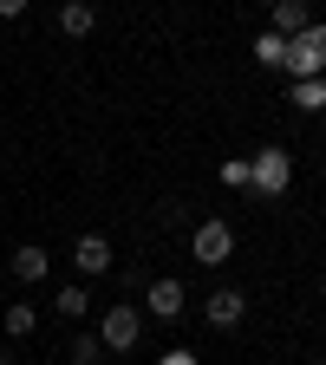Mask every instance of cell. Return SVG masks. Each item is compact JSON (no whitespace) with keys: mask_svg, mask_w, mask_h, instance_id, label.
<instances>
[{"mask_svg":"<svg viewBox=\"0 0 326 365\" xmlns=\"http://www.w3.org/2000/svg\"><path fill=\"white\" fill-rule=\"evenodd\" d=\"M294 78H326V20H313V26H300L294 39H287V59H281Z\"/></svg>","mask_w":326,"mask_h":365,"instance_id":"cell-1","label":"cell"},{"mask_svg":"<svg viewBox=\"0 0 326 365\" xmlns=\"http://www.w3.org/2000/svg\"><path fill=\"white\" fill-rule=\"evenodd\" d=\"M287 182H294V157H287L281 144H268V150L248 157V190H261V196H287Z\"/></svg>","mask_w":326,"mask_h":365,"instance_id":"cell-2","label":"cell"},{"mask_svg":"<svg viewBox=\"0 0 326 365\" xmlns=\"http://www.w3.org/2000/svg\"><path fill=\"white\" fill-rule=\"evenodd\" d=\"M190 255H196V267H222L228 255H235V228H228V222H196Z\"/></svg>","mask_w":326,"mask_h":365,"instance_id":"cell-3","label":"cell"},{"mask_svg":"<svg viewBox=\"0 0 326 365\" xmlns=\"http://www.w3.org/2000/svg\"><path fill=\"white\" fill-rule=\"evenodd\" d=\"M137 333H144V313H137V307H111V313L98 319L105 352H131V346H137Z\"/></svg>","mask_w":326,"mask_h":365,"instance_id":"cell-4","label":"cell"},{"mask_svg":"<svg viewBox=\"0 0 326 365\" xmlns=\"http://www.w3.org/2000/svg\"><path fill=\"white\" fill-rule=\"evenodd\" d=\"M203 319H209L215 333H235L242 319H248V294H235V287H222V294H209V300H203Z\"/></svg>","mask_w":326,"mask_h":365,"instance_id":"cell-5","label":"cell"},{"mask_svg":"<svg viewBox=\"0 0 326 365\" xmlns=\"http://www.w3.org/2000/svg\"><path fill=\"white\" fill-rule=\"evenodd\" d=\"M72 267L85 274V281L111 274V242H105V235H78V242H72Z\"/></svg>","mask_w":326,"mask_h":365,"instance_id":"cell-6","label":"cell"},{"mask_svg":"<svg viewBox=\"0 0 326 365\" xmlns=\"http://www.w3.org/2000/svg\"><path fill=\"white\" fill-rule=\"evenodd\" d=\"M144 307H151V319H183V307H190V294H183V281H151Z\"/></svg>","mask_w":326,"mask_h":365,"instance_id":"cell-7","label":"cell"},{"mask_svg":"<svg viewBox=\"0 0 326 365\" xmlns=\"http://www.w3.org/2000/svg\"><path fill=\"white\" fill-rule=\"evenodd\" d=\"M300 26H313V14H307V0H274V26H268V33H281V39H294Z\"/></svg>","mask_w":326,"mask_h":365,"instance_id":"cell-8","label":"cell"},{"mask_svg":"<svg viewBox=\"0 0 326 365\" xmlns=\"http://www.w3.org/2000/svg\"><path fill=\"white\" fill-rule=\"evenodd\" d=\"M91 26H98V7H91V0H66V7H59V33L85 39Z\"/></svg>","mask_w":326,"mask_h":365,"instance_id":"cell-9","label":"cell"},{"mask_svg":"<svg viewBox=\"0 0 326 365\" xmlns=\"http://www.w3.org/2000/svg\"><path fill=\"white\" fill-rule=\"evenodd\" d=\"M46 267H53V255H46L39 242L14 248V281H46Z\"/></svg>","mask_w":326,"mask_h":365,"instance_id":"cell-10","label":"cell"},{"mask_svg":"<svg viewBox=\"0 0 326 365\" xmlns=\"http://www.w3.org/2000/svg\"><path fill=\"white\" fill-rule=\"evenodd\" d=\"M281 59H287V39H281V33H255V66H268V72H274Z\"/></svg>","mask_w":326,"mask_h":365,"instance_id":"cell-11","label":"cell"},{"mask_svg":"<svg viewBox=\"0 0 326 365\" xmlns=\"http://www.w3.org/2000/svg\"><path fill=\"white\" fill-rule=\"evenodd\" d=\"M294 105L300 111H326V78H294Z\"/></svg>","mask_w":326,"mask_h":365,"instance_id":"cell-12","label":"cell"},{"mask_svg":"<svg viewBox=\"0 0 326 365\" xmlns=\"http://www.w3.org/2000/svg\"><path fill=\"white\" fill-rule=\"evenodd\" d=\"M33 327H39V307H26V300H20V307H7V333H14V339H26Z\"/></svg>","mask_w":326,"mask_h":365,"instance_id":"cell-13","label":"cell"},{"mask_svg":"<svg viewBox=\"0 0 326 365\" xmlns=\"http://www.w3.org/2000/svg\"><path fill=\"white\" fill-rule=\"evenodd\" d=\"M53 307H59L66 319H85V313H91V300H85V287H59V300H53Z\"/></svg>","mask_w":326,"mask_h":365,"instance_id":"cell-14","label":"cell"},{"mask_svg":"<svg viewBox=\"0 0 326 365\" xmlns=\"http://www.w3.org/2000/svg\"><path fill=\"white\" fill-rule=\"evenodd\" d=\"M98 352H105V339H98V333H78V339H72V359H78V365H105Z\"/></svg>","mask_w":326,"mask_h":365,"instance_id":"cell-15","label":"cell"},{"mask_svg":"<svg viewBox=\"0 0 326 365\" xmlns=\"http://www.w3.org/2000/svg\"><path fill=\"white\" fill-rule=\"evenodd\" d=\"M222 182H228V190H248V157H228L222 163Z\"/></svg>","mask_w":326,"mask_h":365,"instance_id":"cell-16","label":"cell"},{"mask_svg":"<svg viewBox=\"0 0 326 365\" xmlns=\"http://www.w3.org/2000/svg\"><path fill=\"white\" fill-rule=\"evenodd\" d=\"M26 14V0H0V20H20Z\"/></svg>","mask_w":326,"mask_h":365,"instance_id":"cell-17","label":"cell"},{"mask_svg":"<svg viewBox=\"0 0 326 365\" xmlns=\"http://www.w3.org/2000/svg\"><path fill=\"white\" fill-rule=\"evenodd\" d=\"M157 365H196V359H190V352H163Z\"/></svg>","mask_w":326,"mask_h":365,"instance_id":"cell-18","label":"cell"},{"mask_svg":"<svg viewBox=\"0 0 326 365\" xmlns=\"http://www.w3.org/2000/svg\"><path fill=\"white\" fill-rule=\"evenodd\" d=\"M0 365H14V352H7V346H0Z\"/></svg>","mask_w":326,"mask_h":365,"instance_id":"cell-19","label":"cell"},{"mask_svg":"<svg viewBox=\"0 0 326 365\" xmlns=\"http://www.w3.org/2000/svg\"><path fill=\"white\" fill-rule=\"evenodd\" d=\"M320 300H326V287H320Z\"/></svg>","mask_w":326,"mask_h":365,"instance_id":"cell-20","label":"cell"}]
</instances>
